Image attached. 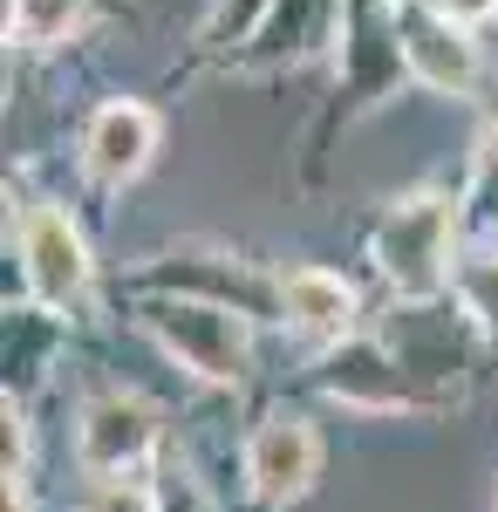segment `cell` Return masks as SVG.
I'll use <instances>...</instances> for the list:
<instances>
[{
	"label": "cell",
	"instance_id": "6da1fadb",
	"mask_svg": "<svg viewBox=\"0 0 498 512\" xmlns=\"http://www.w3.org/2000/svg\"><path fill=\"white\" fill-rule=\"evenodd\" d=\"M376 260H383L396 294H410V301L437 294L451 280V205L437 192L403 198L383 219V233H376Z\"/></svg>",
	"mask_w": 498,
	"mask_h": 512
},
{
	"label": "cell",
	"instance_id": "4fadbf2b",
	"mask_svg": "<svg viewBox=\"0 0 498 512\" xmlns=\"http://www.w3.org/2000/svg\"><path fill=\"white\" fill-rule=\"evenodd\" d=\"M82 512H157V499L151 492H137V485H96V492H89V506Z\"/></svg>",
	"mask_w": 498,
	"mask_h": 512
},
{
	"label": "cell",
	"instance_id": "52a82bcc",
	"mask_svg": "<svg viewBox=\"0 0 498 512\" xmlns=\"http://www.w3.org/2000/svg\"><path fill=\"white\" fill-rule=\"evenodd\" d=\"M403 62L430 89H464L471 82V41L458 35V21H444L430 7H403Z\"/></svg>",
	"mask_w": 498,
	"mask_h": 512
},
{
	"label": "cell",
	"instance_id": "5bb4252c",
	"mask_svg": "<svg viewBox=\"0 0 498 512\" xmlns=\"http://www.w3.org/2000/svg\"><path fill=\"white\" fill-rule=\"evenodd\" d=\"M437 14L444 21H485V14H498V0H437Z\"/></svg>",
	"mask_w": 498,
	"mask_h": 512
},
{
	"label": "cell",
	"instance_id": "5b68a950",
	"mask_svg": "<svg viewBox=\"0 0 498 512\" xmlns=\"http://www.w3.org/2000/svg\"><path fill=\"white\" fill-rule=\"evenodd\" d=\"M151 437H157L151 403H137V396H96L76 424V451L89 472H123V465H137L151 451Z\"/></svg>",
	"mask_w": 498,
	"mask_h": 512
},
{
	"label": "cell",
	"instance_id": "9c48e42d",
	"mask_svg": "<svg viewBox=\"0 0 498 512\" xmlns=\"http://www.w3.org/2000/svg\"><path fill=\"white\" fill-rule=\"evenodd\" d=\"M321 390L342 396V403H355V410H396V403H403V376H396V362H389L383 349L348 342V349L328 362Z\"/></svg>",
	"mask_w": 498,
	"mask_h": 512
},
{
	"label": "cell",
	"instance_id": "7c38bea8",
	"mask_svg": "<svg viewBox=\"0 0 498 512\" xmlns=\"http://www.w3.org/2000/svg\"><path fill=\"white\" fill-rule=\"evenodd\" d=\"M471 219L498 233V130L485 137V158H478V185H471Z\"/></svg>",
	"mask_w": 498,
	"mask_h": 512
},
{
	"label": "cell",
	"instance_id": "277c9868",
	"mask_svg": "<svg viewBox=\"0 0 498 512\" xmlns=\"http://www.w3.org/2000/svg\"><path fill=\"white\" fill-rule=\"evenodd\" d=\"M314 465H321V444H314V431H307L301 417H267L253 431V444H246V478L273 506L301 499L307 485H314Z\"/></svg>",
	"mask_w": 498,
	"mask_h": 512
},
{
	"label": "cell",
	"instance_id": "30bf717a",
	"mask_svg": "<svg viewBox=\"0 0 498 512\" xmlns=\"http://www.w3.org/2000/svg\"><path fill=\"white\" fill-rule=\"evenodd\" d=\"M76 14H82V0H14V35L55 41L76 28Z\"/></svg>",
	"mask_w": 498,
	"mask_h": 512
},
{
	"label": "cell",
	"instance_id": "8fae6325",
	"mask_svg": "<svg viewBox=\"0 0 498 512\" xmlns=\"http://www.w3.org/2000/svg\"><path fill=\"white\" fill-rule=\"evenodd\" d=\"M157 512H212V499H205V492H198V478L192 472H178V465H164V472H157Z\"/></svg>",
	"mask_w": 498,
	"mask_h": 512
},
{
	"label": "cell",
	"instance_id": "8992f818",
	"mask_svg": "<svg viewBox=\"0 0 498 512\" xmlns=\"http://www.w3.org/2000/svg\"><path fill=\"white\" fill-rule=\"evenodd\" d=\"M157 151V117L144 103H103L96 123H89V137H82V158L89 171L103 178V185H123V178H137Z\"/></svg>",
	"mask_w": 498,
	"mask_h": 512
},
{
	"label": "cell",
	"instance_id": "7a4b0ae2",
	"mask_svg": "<svg viewBox=\"0 0 498 512\" xmlns=\"http://www.w3.org/2000/svg\"><path fill=\"white\" fill-rule=\"evenodd\" d=\"M144 328H151L192 376H205V383H239V376H246L239 315L212 308V301H151V308H144Z\"/></svg>",
	"mask_w": 498,
	"mask_h": 512
},
{
	"label": "cell",
	"instance_id": "ba28073f",
	"mask_svg": "<svg viewBox=\"0 0 498 512\" xmlns=\"http://www.w3.org/2000/svg\"><path fill=\"white\" fill-rule=\"evenodd\" d=\"M280 301H287V321L314 335V342H342L348 321H355V294H348L342 274H321V267H294L280 280Z\"/></svg>",
	"mask_w": 498,
	"mask_h": 512
},
{
	"label": "cell",
	"instance_id": "3957f363",
	"mask_svg": "<svg viewBox=\"0 0 498 512\" xmlns=\"http://www.w3.org/2000/svg\"><path fill=\"white\" fill-rule=\"evenodd\" d=\"M21 260H28V287H35L41 308H76L82 287H89V253H82V233L55 212V205H35L21 219Z\"/></svg>",
	"mask_w": 498,
	"mask_h": 512
}]
</instances>
